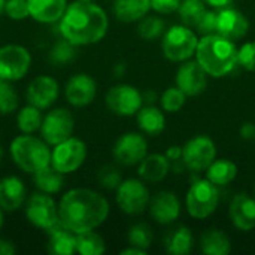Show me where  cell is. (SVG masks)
Returning a JSON list of instances; mask_svg holds the SVG:
<instances>
[{"label": "cell", "instance_id": "1", "mask_svg": "<svg viewBox=\"0 0 255 255\" xmlns=\"http://www.w3.org/2000/svg\"><path fill=\"white\" fill-rule=\"evenodd\" d=\"M60 37L75 46H85L100 42L109 28V18L103 7L94 1L75 0L67 4L66 12L57 22Z\"/></svg>", "mask_w": 255, "mask_h": 255}, {"label": "cell", "instance_id": "2", "mask_svg": "<svg viewBox=\"0 0 255 255\" xmlns=\"http://www.w3.org/2000/svg\"><path fill=\"white\" fill-rule=\"evenodd\" d=\"M61 224L73 233H84L100 227L109 215L108 200L90 188H73L58 203Z\"/></svg>", "mask_w": 255, "mask_h": 255}, {"label": "cell", "instance_id": "3", "mask_svg": "<svg viewBox=\"0 0 255 255\" xmlns=\"http://www.w3.org/2000/svg\"><path fill=\"white\" fill-rule=\"evenodd\" d=\"M196 60L209 76L221 78L229 75L238 64V48L233 40L224 36L208 34L199 39Z\"/></svg>", "mask_w": 255, "mask_h": 255}, {"label": "cell", "instance_id": "4", "mask_svg": "<svg viewBox=\"0 0 255 255\" xmlns=\"http://www.w3.org/2000/svg\"><path fill=\"white\" fill-rule=\"evenodd\" d=\"M10 157L25 173H36L51 164L49 145L33 134L21 133L10 142Z\"/></svg>", "mask_w": 255, "mask_h": 255}, {"label": "cell", "instance_id": "5", "mask_svg": "<svg viewBox=\"0 0 255 255\" xmlns=\"http://www.w3.org/2000/svg\"><path fill=\"white\" fill-rule=\"evenodd\" d=\"M199 37L188 25H173L163 34V52L170 61H187L196 54Z\"/></svg>", "mask_w": 255, "mask_h": 255}, {"label": "cell", "instance_id": "6", "mask_svg": "<svg viewBox=\"0 0 255 255\" xmlns=\"http://www.w3.org/2000/svg\"><path fill=\"white\" fill-rule=\"evenodd\" d=\"M220 203V190L209 179H199L191 184L185 205L188 214L196 220H205L211 217Z\"/></svg>", "mask_w": 255, "mask_h": 255}, {"label": "cell", "instance_id": "7", "mask_svg": "<svg viewBox=\"0 0 255 255\" xmlns=\"http://www.w3.org/2000/svg\"><path fill=\"white\" fill-rule=\"evenodd\" d=\"M25 218L31 226L45 232L61 223L55 200L51 197V194L42 191L31 194L25 202Z\"/></svg>", "mask_w": 255, "mask_h": 255}, {"label": "cell", "instance_id": "8", "mask_svg": "<svg viewBox=\"0 0 255 255\" xmlns=\"http://www.w3.org/2000/svg\"><path fill=\"white\" fill-rule=\"evenodd\" d=\"M87 158V145L70 136L69 139L54 145L51 151V164L63 175L76 172Z\"/></svg>", "mask_w": 255, "mask_h": 255}, {"label": "cell", "instance_id": "9", "mask_svg": "<svg viewBox=\"0 0 255 255\" xmlns=\"http://www.w3.org/2000/svg\"><path fill=\"white\" fill-rule=\"evenodd\" d=\"M117 205L127 215H139L149 206L151 194L145 181L126 179L117 188Z\"/></svg>", "mask_w": 255, "mask_h": 255}, {"label": "cell", "instance_id": "10", "mask_svg": "<svg viewBox=\"0 0 255 255\" xmlns=\"http://www.w3.org/2000/svg\"><path fill=\"white\" fill-rule=\"evenodd\" d=\"M31 66V54L21 45H4L0 48V78L7 82L22 79Z\"/></svg>", "mask_w": 255, "mask_h": 255}, {"label": "cell", "instance_id": "11", "mask_svg": "<svg viewBox=\"0 0 255 255\" xmlns=\"http://www.w3.org/2000/svg\"><path fill=\"white\" fill-rule=\"evenodd\" d=\"M73 130H75V118L72 112L64 108H58L49 111L43 117L40 126V136L48 145L54 146L69 139L73 134Z\"/></svg>", "mask_w": 255, "mask_h": 255}, {"label": "cell", "instance_id": "12", "mask_svg": "<svg viewBox=\"0 0 255 255\" xmlns=\"http://www.w3.org/2000/svg\"><path fill=\"white\" fill-rule=\"evenodd\" d=\"M217 158V146L209 136L199 134L191 137L182 148L184 166L193 172L206 170Z\"/></svg>", "mask_w": 255, "mask_h": 255}, {"label": "cell", "instance_id": "13", "mask_svg": "<svg viewBox=\"0 0 255 255\" xmlns=\"http://www.w3.org/2000/svg\"><path fill=\"white\" fill-rule=\"evenodd\" d=\"M143 97L137 88L128 84H118L106 94V106L120 117H131L142 108Z\"/></svg>", "mask_w": 255, "mask_h": 255}, {"label": "cell", "instance_id": "14", "mask_svg": "<svg viewBox=\"0 0 255 255\" xmlns=\"http://www.w3.org/2000/svg\"><path fill=\"white\" fill-rule=\"evenodd\" d=\"M114 158L123 166H136L148 155V142L139 133H124L112 149Z\"/></svg>", "mask_w": 255, "mask_h": 255}, {"label": "cell", "instance_id": "15", "mask_svg": "<svg viewBox=\"0 0 255 255\" xmlns=\"http://www.w3.org/2000/svg\"><path fill=\"white\" fill-rule=\"evenodd\" d=\"M60 94V85L57 79L52 76L40 75L31 79V82L27 87L25 99L28 105H33L39 109H48L55 103Z\"/></svg>", "mask_w": 255, "mask_h": 255}, {"label": "cell", "instance_id": "16", "mask_svg": "<svg viewBox=\"0 0 255 255\" xmlns=\"http://www.w3.org/2000/svg\"><path fill=\"white\" fill-rule=\"evenodd\" d=\"M208 73L199 61H184L176 72V87L185 96H199L208 87Z\"/></svg>", "mask_w": 255, "mask_h": 255}, {"label": "cell", "instance_id": "17", "mask_svg": "<svg viewBox=\"0 0 255 255\" xmlns=\"http://www.w3.org/2000/svg\"><path fill=\"white\" fill-rule=\"evenodd\" d=\"M97 94V84L88 73L73 75L64 87V96L69 105L75 108H84L93 103Z\"/></svg>", "mask_w": 255, "mask_h": 255}, {"label": "cell", "instance_id": "18", "mask_svg": "<svg viewBox=\"0 0 255 255\" xmlns=\"http://www.w3.org/2000/svg\"><path fill=\"white\" fill-rule=\"evenodd\" d=\"M250 30L247 16L230 6L217 9V34L224 36L230 40L242 39Z\"/></svg>", "mask_w": 255, "mask_h": 255}, {"label": "cell", "instance_id": "19", "mask_svg": "<svg viewBox=\"0 0 255 255\" xmlns=\"http://www.w3.org/2000/svg\"><path fill=\"white\" fill-rule=\"evenodd\" d=\"M149 214L158 224L169 226L181 214V202L172 191H160L149 200Z\"/></svg>", "mask_w": 255, "mask_h": 255}, {"label": "cell", "instance_id": "20", "mask_svg": "<svg viewBox=\"0 0 255 255\" xmlns=\"http://www.w3.org/2000/svg\"><path fill=\"white\" fill-rule=\"evenodd\" d=\"M229 215L236 229L251 232L255 229V197L247 193L236 194L230 202Z\"/></svg>", "mask_w": 255, "mask_h": 255}, {"label": "cell", "instance_id": "21", "mask_svg": "<svg viewBox=\"0 0 255 255\" xmlns=\"http://www.w3.org/2000/svg\"><path fill=\"white\" fill-rule=\"evenodd\" d=\"M25 203V187L18 176L0 179V208L4 212H15Z\"/></svg>", "mask_w": 255, "mask_h": 255}, {"label": "cell", "instance_id": "22", "mask_svg": "<svg viewBox=\"0 0 255 255\" xmlns=\"http://www.w3.org/2000/svg\"><path fill=\"white\" fill-rule=\"evenodd\" d=\"M30 16L42 24H57L67 9V0H27Z\"/></svg>", "mask_w": 255, "mask_h": 255}, {"label": "cell", "instance_id": "23", "mask_svg": "<svg viewBox=\"0 0 255 255\" xmlns=\"http://www.w3.org/2000/svg\"><path fill=\"white\" fill-rule=\"evenodd\" d=\"M170 172V161L166 154H148L139 163V176L149 184L163 181Z\"/></svg>", "mask_w": 255, "mask_h": 255}, {"label": "cell", "instance_id": "24", "mask_svg": "<svg viewBox=\"0 0 255 255\" xmlns=\"http://www.w3.org/2000/svg\"><path fill=\"white\" fill-rule=\"evenodd\" d=\"M48 251L54 255L76 254V233L66 229L61 223L48 230Z\"/></svg>", "mask_w": 255, "mask_h": 255}, {"label": "cell", "instance_id": "25", "mask_svg": "<svg viewBox=\"0 0 255 255\" xmlns=\"http://www.w3.org/2000/svg\"><path fill=\"white\" fill-rule=\"evenodd\" d=\"M194 245L193 233L185 226H178L166 232L164 235V248L169 254L187 255L191 253Z\"/></svg>", "mask_w": 255, "mask_h": 255}, {"label": "cell", "instance_id": "26", "mask_svg": "<svg viewBox=\"0 0 255 255\" xmlns=\"http://www.w3.org/2000/svg\"><path fill=\"white\" fill-rule=\"evenodd\" d=\"M151 0H115L114 13L123 22H136L148 15Z\"/></svg>", "mask_w": 255, "mask_h": 255}, {"label": "cell", "instance_id": "27", "mask_svg": "<svg viewBox=\"0 0 255 255\" xmlns=\"http://www.w3.org/2000/svg\"><path fill=\"white\" fill-rule=\"evenodd\" d=\"M136 120L139 124V128L149 136H157L160 133H163L164 127H166V118L161 109L148 105L145 108H140L139 112L136 114Z\"/></svg>", "mask_w": 255, "mask_h": 255}, {"label": "cell", "instance_id": "28", "mask_svg": "<svg viewBox=\"0 0 255 255\" xmlns=\"http://www.w3.org/2000/svg\"><path fill=\"white\" fill-rule=\"evenodd\" d=\"M200 248L206 255H227L232 251V242L223 230L209 229L200 238Z\"/></svg>", "mask_w": 255, "mask_h": 255}, {"label": "cell", "instance_id": "29", "mask_svg": "<svg viewBox=\"0 0 255 255\" xmlns=\"http://www.w3.org/2000/svg\"><path fill=\"white\" fill-rule=\"evenodd\" d=\"M33 181L39 191L46 194H57L64 185V175L60 173L52 164H49L33 173Z\"/></svg>", "mask_w": 255, "mask_h": 255}, {"label": "cell", "instance_id": "30", "mask_svg": "<svg viewBox=\"0 0 255 255\" xmlns=\"http://www.w3.org/2000/svg\"><path fill=\"white\" fill-rule=\"evenodd\" d=\"M206 179H209L217 187H226L232 181H235L238 175V167L232 160L220 158L214 160L212 164L206 169Z\"/></svg>", "mask_w": 255, "mask_h": 255}, {"label": "cell", "instance_id": "31", "mask_svg": "<svg viewBox=\"0 0 255 255\" xmlns=\"http://www.w3.org/2000/svg\"><path fill=\"white\" fill-rule=\"evenodd\" d=\"M40 111L42 109H39L33 105H27V106L21 108L18 111V115H16L18 130L21 133H25V134H33L37 130H40L42 120H43V115Z\"/></svg>", "mask_w": 255, "mask_h": 255}, {"label": "cell", "instance_id": "32", "mask_svg": "<svg viewBox=\"0 0 255 255\" xmlns=\"http://www.w3.org/2000/svg\"><path fill=\"white\" fill-rule=\"evenodd\" d=\"M208 10V4L203 0H181L178 15L182 24L196 27Z\"/></svg>", "mask_w": 255, "mask_h": 255}, {"label": "cell", "instance_id": "33", "mask_svg": "<svg viewBox=\"0 0 255 255\" xmlns=\"http://www.w3.org/2000/svg\"><path fill=\"white\" fill-rule=\"evenodd\" d=\"M106 251L105 241L94 230L76 235V254L102 255Z\"/></svg>", "mask_w": 255, "mask_h": 255}, {"label": "cell", "instance_id": "34", "mask_svg": "<svg viewBox=\"0 0 255 255\" xmlns=\"http://www.w3.org/2000/svg\"><path fill=\"white\" fill-rule=\"evenodd\" d=\"M166 31V24L160 16L155 15H146L139 21L137 33L145 40H157L161 37Z\"/></svg>", "mask_w": 255, "mask_h": 255}, {"label": "cell", "instance_id": "35", "mask_svg": "<svg viewBox=\"0 0 255 255\" xmlns=\"http://www.w3.org/2000/svg\"><path fill=\"white\" fill-rule=\"evenodd\" d=\"M75 55H76V46L69 40H66L64 37H60L49 49V61L55 66L67 64L75 58Z\"/></svg>", "mask_w": 255, "mask_h": 255}, {"label": "cell", "instance_id": "36", "mask_svg": "<svg viewBox=\"0 0 255 255\" xmlns=\"http://www.w3.org/2000/svg\"><path fill=\"white\" fill-rule=\"evenodd\" d=\"M152 241H154V233H152V229L148 224L137 223V224L130 227V230H128V244L131 247L148 251L149 247L152 245Z\"/></svg>", "mask_w": 255, "mask_h": 255}, {"label": "cell", "instance_id": "37", "mask_svg": "<svg viewBox=\"0 0 255 255\" xmlns=\"http://www.w3.org/2000/svg\"><path fill=\"white\" fill-rule=\"evenodd\" d=\"M18 105H19V97L12 82H7V81L1 82L0 84V114L9 115L18 109Z\"/></svg>", "mask_w": 255, "mask_h": 255}, {"label": "cell", "instance_id": "38", "mask_svg": "<svg viewBox=\"0 0 255 255\" xmlns=\"http://www.w3.org/2000/svg\"><path fill=\"white\" fill-rule=\"evenodd\" d=\"M187 96L178 88V87H170L161 94V108L166 112H178L184 105H185Z\"/></svg>", "mask_w": 255, "mask_h": 255}, {"label": "cell", "instance_id": "39", "mask_svg": "<svg viewBox=\"0 0 255 255\" xmlns=\"http://www.w3.org/2000/svg\"><path fill=\"white\" fill-rule=\"evenodd\" d=\"M4 13L15 21H21L30 16L28 3L27 0H6L4 3Z\"/></svg>", "mask_w": 255, "mask_h": 255}, {"label": "cell", "instance_id": "40", "mask_svg": "<svg viewBox=\"0 0 255 255\" xmlns=\"http://www.w3.org/2000/svg\"><path fill=\"white\" fill-rule=\"evenodd\" d=\"M99 182L103 188L117 190L120 187V184L123 182V178H121V173L117 167L106 166L99 172Z\"/></svg>", "mask_w": 255, "mask_h": 255}, {"label": "cell", "instance_id": "41", "mask_svg": "<svg viewBox=\"0 0 255 255\" xmlns=\"http://www.w3.org/2000/svg\"><path fill=\"white\" fill-rule=\"evenodd\" d=\"M238 64L248 72H255V42H247L238 49Z\"/></svg>", "mask_w": 255, "mask_h": 255}, {"label": "cell", "instance_id": "42", "mask_svg": "<svg viewBox=\"0 0 255 255\" xmlns=\"http://www.w3.org/2000/svg\"><path fill=\"white\" fill-rule=\"evenodd\" d=\"M196 28H197V33H200L202 36L217 34V9L206 10V13L203 15L200 22L196 25Z\"/></svg>", "mask_w": 255, "mask_h": 255}, {"label": "cell", "instance_id": "43", "mask_svg": "<svg viewBox=\"0 0 255 255\" xmlns=\"http://www.w3.org/2000/svg\"><path fill=\"white\" fill-rule=\"evenodd\" d=\"M181 0H151V9L161 15H167L172 12H178Z\"/></svg>", "mask_w": 255, "mask_h": 255}, {"label": "cell", "instance_id": "44", "mask_svg": "<svg viewBox=\"0 0 255 255\" xmlns=\"http://www.w3.org/2000/svg\"><path fill=\"white\" fill-rule=\"evenodd\" d=\"M15 253H16L15 245L7 239L0 238V255H15Z\"/></svg>", "mask_w": 255, "mask_h": 255}, {"label": "cell", "instance_id": "45", "mask_svg": "<svg viewBox=\"0 0 255 255\" xmlns=\"http://www.w3.org/2000/svg\"><path fill=\"white\" fill-rule=\"evenodd\" d=\"M241 136L244 139H255V124L253 123H245L242 127H241Z\"/></svg>", "mask_w": 255, "mask_h": 255}, {"label": "cell", "instance_id": "46", "mask_svg": "<svg viewBox=\"0 0 255 255\" xmlns=\"http://www.w3.org/2000/svg\"><path fill=\"white\" fill-rule=\"evenodd\" d=\"M208 6H211L212 9H221L226 6H230L235 0H203Z\"/></svg>", "mask_w": 255, "mask_h": 255}, {"label": "cell", "instance_id": "47", "mask_svg": "<svg viewBox=\"0 0 255 255\" xmlns=\"http://www.w3.org/2000/svg\"><path fill=\"white\" fill-rule=\"evenodd\" d=\"M146 251L145 250H140V248H136V247H131L127 248V250H123L121 251V255H145Z\"/></svg>", "mask_w": 255, "mask_h": 255}, {"label": "cell", "instance_id": "48", "mask_svg": "<svg viewBox=\"0 0 255 255\" xmlns=\"http://www.w3.org/2000/svg\"><path fill=\"white\" fill-rule=\"evenodd\" d=\"M114 72H115V75H117V76H121V75L126 72V64H124V63H118V64L115 66Z\"/></svg>", "mask_w": 255, "mask_h": 255}, {"label": "cell", "instance_id": "49", "mask_svg": "<svg viewBox=\"0 0 255 255\" xmlns=\"http://www.w3.org/2000/svg\"><path fill=\"white\" fill-rule=\"evenodd\" d=\"M3 212H4V211H3V209L0 208V229L3 227V223H4V218H3Z\"/></svg>", "mask_w": 255, "mask_h": 255}, {"label": "cell", "instance_id": "50", "mask_svg": "<svg viewBox=\"0 0 255 255\" xmlns=\"http://www.w3.org/2000/svg\"><path fill=\"white\" fill-rule=\"evenodd\" d=\"M4 3H6V0H0V15L4 13Z\"/></svg>", "mask_w": 255, "mask_h": 255}, {"label": "cell", "instance_id": "51", "mask_svg": "<svg viewBox=\"0 0 255 255\" xmlns=\"http://www.w3.org/2000/svg\"><path fill=\"white\" fill-rule=\"evenodd\" d=\"M1 157H3V149H1V146H0V163H1Z\"/></svg>", "mask_w": 255, "mask_h": 255}, {"label": "cell", "instance_id": "52", "mask_svg": "<svg viewBox=\"0 0 255 255\" xmlns=\"http://www.w3.org/2000/svg\"><path fill=\"white\" fill-rule=\"evenodd\" d=\"M1 82H4V81H3V79H1V78H0V84H1Z\"/></svg>", "mask_w": 255, "mask_h": 255}, {"label": "cell", "instance_id": "53", "mask_svg": "<svg viewBox=\"0 0 255 255\" xmlns=\"http://www.w3.org/2000/svg\"><path fill=\"white\" fill-rule=\"evenodd\" d=\"M84 1H93V0H84Z\"/></svg>", "mask_w": 255, "mask_h": 255}, {"label": "cell", "instance_id": "54", "mask_svg": "<svg viewBox=\"0 0 255 255\" xmlns=\"http://www.w3.org/2000/svg\"><path fill=\"white\" fill-rule=\"evenodd\" d=\"M254 196H255V187H254Z\"/></svg>", "mask_w": 255, "mask_h": 255}]
</instances>
